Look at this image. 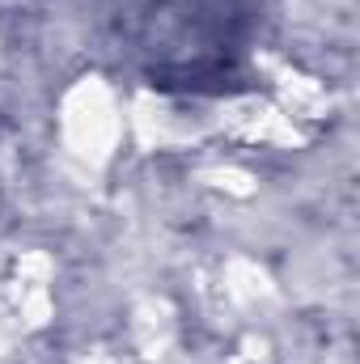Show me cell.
<instances>
[{
  "mask_svg": "<svg viewBox=\"0 0 360 364\" xmlns=\"http://www.w3.org/2000/svg\"><path fill=\"white\" fill-rule=\"evenodd\" d=\"M246 0H157L144 26L149 81L162 90L225 93L242 77Z\"/></svg>",
  "mask_w": 360,
  "mask_h": 364,
  "instance_id": "cell-1",
  "label": "cell"
}]
</instances>
